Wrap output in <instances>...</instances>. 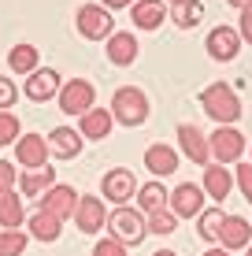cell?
<instances>
[{"instance_id":"obj_1","label":"cell","mask_w":252,"mask_h":256,"mask_svg":"<svg viewBox=\"0 0 252 256\" xmlns=\"http://www.w3.org/2000/svg\"><path fill=\"white\" fill-rule=\"evenodd\" d=\"M201 104H204L208 116H212V122H223V126H230V122L241 119V96L234 93L227 82L208 86V90L201 93Z\"/></svg>"},{"instance_id":"obj_2","label":"cell","mask_w":252,"mask_h":256,"mask_svg":"<svg viewBox=\"0 0 252 256\" xmlns=\"http://www.w3.org/2000/svg\"><path fill=\"white\" fill-rule=\"evenodd\" d=\"M111 119H119L123 126H141L149 119V96L137 86H123L111 96Z\"/></svg>"},{"instance_id":"obj_3","label":"cell","mask_w":252,"mask_h":256,"mask_svg":"<svg viewBox=\"0 0 252 256\" xmlns=\"http://www.w3.org/2000/svg\"><path fill=\"white\" fill-rule=\"evenodd\" d=\"M108 230L115 242H123V245H137V242H145V234H149V226H145V216L137 208H115L108 216Z\"/></svg>"},{"instance_id":"obj_4","label":"cell","mask_w":252,"mask_h":256,"mask_svg":"<svg viewBox=\"0 0 252 256\" xmlns=\"http://www.w3.org/2000/svg\"><path fill=\"white\" fill-rule=\"evenodd\" d=\"M74 26H78V34H82L85 41H108L111 34V15H108V8H100V4H85V8H78V19H74Z\"/></svg>"},{"instance_id":"obj_5","label":"cell","mask_w":252,"mask_h":256,"mask_svg":"<svg viewBox=\"0 0 252 256\" xmlns=\"http://www.w3.org/2000/svg\"><path fill=\"white\" fill-rule=\"evenodd\" d=\"M59 108H63V116H78L82 119L85 112L93 108V100H97V90H93L85 78H71L67 86H59Z\"/></svg>"},{"instance_id":"obj_6","label":"cell","mask_w":252,"mask_h":256,"mask_svg":"<svg viewBox=\"0 0 252 256\" xmlns=\"http://www.w3.org/2000/svg\"><path fill=\"white\" fill-rule=\"evenodd\" d=\"M137 178H134V171L130 167H111L108 174H104V182H100V193H104V200H111V204H119L123 208L130 197H137Z\"/></svg>"},{"instance_id":"obj_7","label":"cell","mask_w":252,"mask_h":256,"mask_svg":"<svg viewBox=\"0 0 252 256\" xmlns=\"http://www.w3.org/2000/svg\"><path fill=\"white\" fill-rule=\"evenodd\" d=\"M208 148H212L215 164H241L245 160V138L234 126H219L212 138H208Z\"/></svg>"},{"instance_id":"obj_8","label":"cell","mask_w":252,"mask_h":256,"mask_svg":"<svg viewBox=\"0 0 252 256\" xmlns=\"http://www.w3.org/2000/svg\"><path fill=\"white\" fill-rule=\"evenodd\" d=\"M167 208L175 212V219H197L204 212V190L193 186V182H182V186L171 190Z\"/></svg>"},{"instance_id":"obj_9","label":"cell","mask_w":252,"mask_h":256,"mask_svg":"<svg viewBox=\"0 0 252 256\" xmlns=\"http://www.w3.org/2000/svg\"><path fill=\"white\" fill-rule=\"evenodd\" d=\"M48 156H52L48 138H41V134H22L19 141H15V160H19L26 171H37V167H45Z\"/></svg>"},{"instance_id":"obj_10","label":"cell","mask_w":252,"mask_h":256,"mask_svg":"<svg viewBox=\"0 0 252 256\" xmlns=\"http://www.w3.org/2000/svg\"><path fill=\"white\" fill-rule=\"evenodd\" d=\"M59 74L52 67H37L30 78H26V96H30L33 104H45V100H52V96H59Z\"/></svg>"},{"instance_id":"obj_11","label":"cell","mask_w":252,"mask_h":256,"mask_svg":"<svg viewBox=\"0 0 252 256\" xmlns=\"http://www.w3.org/2000/svg\"><path fill=\"white\" fill-rule=\"evenodd\" d=\"M238 48H241V34L234 30V26H215V30L208 34V52H212V60H219V64L234 60Z\"/></svg>"},{"instance_id":"obj_12","label":"cell","mask_w":252,"mask_h":256,"mask_svg":"<svg viewBox=\"0 0 252 256\" xmlns=\"http://www.w3.org/2000/svg\"><path fill=\"white\" fill-rule=\"evenodd\" d=\"M219 245L227 252L249 249V245H252V223L245 216H227V223H223V230H219Z\"/></svg>"},{"instance_id":"obj_13","label":"cell","mask_w":252,"mask_h":256,"mask_svg":"<svg viewBox=\"0 0 252 256\" xmlns=\"http://www.w3.org/2000/svg\"><path fill=\"white\" fill-rule=\"evenodd\" d=\"M230 186H234V174H230L223 164H208V167H204V178H201L204 197H212L215 204H223V200L230 197Z\"/></svg>"},{"instance_id":"obj_14","label":"cell","mask_w":252,"mask_h":256,"mask_svg":"<svg viewBox=\"0 0 252 256\" xmlns=\"http://www.w3.org/2000/svg\"><path fill=\"white\" fill-rule=\"evenodd\" d=\"M178 145H182V152H186V160L208 167V160H212V148H208V138H204L197 126L182 122V126H178Z\"/></svg>"},{"instance_id":"obj_15","label":"cell","mask_w":252,"mask_h":256,"mask_svg":"<svg viewBox=\"0 0 252 256\" xmlns=\"http://www.w3.org/2000/svg\"><path fill=\"white\" fill-rule=\"evenodd\" d=\"M52 186H56V167H52V164L37 167V171L19 174V190H22V197H26V200H41Z\"/></svg>"},{"instance_id":"obj_16","label":"cell","mask_w":252,"mask_h":256,"mask_svg":"<svg viewBox=\"0 0 252 256\" xmlns=\"http://www.w3.org/2000/svg\"><path fill=\"white\" fill-rule=\"evenodd\" d=\"M74 223L82 234H97L104 223H108V212L97 197H78V208H74Z\"/></svg>"},{"instance_id":"obj_17","label":"cell","mask_w":252,"mask_h":256,"mask_svg":"<svg viewBox=\"0 0 252 256\" xmlns=\"http://www.w3.org/2000/svg\"><path fill=\"white\" fill-rule=\"evenodd\" d=\"M41 208L48 212V216H56V219H67V216H74V208H78V193L71 186H52L45 197L37 200Z\"/></svg>"},{"instance_id":"obj_18","label":"cell","mask_w":252,"mask_h":256,"mask_svg":"<svg viewBox=\"0 0 252 256\" xmlns=\"http://www.w3.org/2000/svg\"><path fill=\"white\" fill-rule=\"evenodd\" d=\"M130 19H134V26H141V30H156V26H163V19H167V4L163 0H134Z\"/></svg>"},{"instance_id":"obj_19","label":"cell","mask_w":252,"mask_h":256,"mask_svg":"<svg viewBox=\"0 0 252 256\" xmlns=\"http://www.w3.org/2000/svg\"><path fill=\"white\" fill-rule=\"evenodd\" d=\"M48 148L59 156V160H74V156L82 152V134H78L74 126H56L48 134Z\"/></svg>"},{"instance_id":"obj_20","label":"cell","mask_w":252,"mask_h":256,"mask_svg":"<svg viewBox=\"0 0 252 256\" xmlns=\"http://www.w3.org/2000/svg\"><path fill=\"white\" fill-rule=\"evenodd\" d=\"M145 167H149L156 178L175 174V171H178V152H175L171 145H149V148H145Z\"/></svg>"},{"instance_id":"obj_21","label":"cell","mask_w":252,"mask_h":256,"mask_svg":"<svg viewBox=\"0 0 252 256\" xmlns=\"http://www.w3.org/2000/svg\"><path fill=\"white\" fill-rule=\"evenodd\" d=\"M108 60L115 67H130L137 60V38H134V34H126V30L111 34V38H108Z\"/></svg>"},{"instance_id":"obj_22","label":"cell","mask_w":252,"mask_h":256,"mask_svg":"<svg viewBox=\"0 0 252 256\" xmlns=\"http://www.w3.org/2000/svg\"><path fill=\"white\" fill-rule=\"evenodd\" d=\"M59 226H63V219L48 216L45 208H37L33 216H26V230H30V238H37V242H56Z\"/></svg>"},{"instance_id":"obj_23","label":"cell","mask_w":252,"mask_h":256,"mask_svg":"<svg viewBox=\"0 0 252 256\" xmlns=\"http://www.w3.org/2000/svg\"><path fill=\"white\" fill-rule=\"evenodd\" d=\"M111 112H104V108H89L82 116V130H78V134L82 138H93V141H100V138H108L111 134Z\"/></svg>"},{"instance_id":"obj_24","label":"cell","mask_w":252,"mask_h":256,"mask_svg":"<svg viewBox=\"0 0 252 256\" xmlns=\"http://www.w3.org/2000/svg\"><path fill=\"white\" fill-rule=\"evenodd\" d=\"M22 223H26V208H22L19 193L0 197V226H4V230H19Z\"/></svg>"},{"instance_id":"obj_25","label":"cell","mask_w":252,"mask_h":256,"mask_svg":"<svg viewBox=\"0 0 252 256\" xmlns=\"http://www.w3.org/2000/svg\"><path fill=\"white\" fill-rule=\"evenodd\" d=\"M167 197H171V193L160 186V178L145 182V186L137 190V204H141V212H145V216H149V212H160V208H167Z\"/></svg>"},{"instance_id":"obj_26","label":"cell","mask_w":252,"mask_h":256,"mask_svg":"<svg viewBox=\"0 0 252 256\" xmlns=\"http://www.w3.org/2000/svg\"><path fill=\"white\" fill-rule=\"evenodd\" d=\"M223 223H227V212H223L219 204H215V208H204L201 216H197V230H201L204 242H219Z\"/></svg>"},{"instance_id":"obj_27","label":"cell","mask_w":252,"mask_h":256,"mask_svg":"<svg viewBox=\"0 0 252 256\" xmlns=\"http://www.w3.org/2000/svg\"><path fill=\"white\" fill-rule=\"evenodd\" d=\"M7 67L19 74H33L37 70V48L33 45H11L7 48Z\"/></svg>"},{"instance_id":"obj_28","label":"cell","mask_w":252,"mask_h":256,"mask_svg":"<svg viewBox=\"0 0 252 256\" xmlns=\"http://www.w3.org/2000/svg\"><path fill=\"white\" fill-rule=\"evenodd\" d=\"M171 15H175L178 26L189 30V26H197L204 19V4H201V0H182V4H171Z\"/></svg>"},{"instance_id":"obj_29","label":"cell","mask_w":252,"mask_h":256,"mask_svg":"<svg viewBox=\"0 0 252 256\" xmlns=\"http://www.w3.org/2000/svg\"><path fill=\"white\" fill-rule=\"evenodd\" d=\"M145 226H149V234H175L178 219H175L171 208H160V212H149V216H145Z\"/></svg>"},{"instance_id":"obj_30","label":"cell","mask_w":252,"mask_h":256,"mask_svg":"<svg viewBox=\"0 0 252 256\" xmlns=\"http://www.w3.org/2000/svg\"><path fill=\"white\" fill-rule=\"evenodd\" d=\"M26 245H30V234H22V230H4L0 234V256H22Z\"/></svg>"},{"instance_id":"obj_31","label":"cell","mask_w":252,"mask_h":256,"mask_svg":"<svg viewBox=\"0 0 252 256\" xmlns=\"http://www.w3.org/2000/svg\"><path fill=\"white\" fill-rule=\"evenodd\" d=\"M22 134H19V116L11 112H0V145H15Z\"/></svg>"},{"instance_id":"obj_32","label":"cell","mask_w":252,"mask_h":256,"mask_svg":"<svg viewBox=\"0 0 252 256\" xmlns=\"http://www.w3.org/2000/svg\"><path fill=\"white\" fill-rule=\"evenodd\" d=\"M234 182H238V190H241V197L252 200V164L241 160L238 164V171H234Z\"/></svg>"},{"instance_id":"obj_33","label":"cell","mask_w":252,"mask_h":256,"mask_svg":"<svg viewBox=\"0 0 252 256\" xmlns=\"http://www.w3.org/2000/svg\"><path fill=\"white\" fill-rule=\"evenodd\" d=\"M93 256H126V245L115 242V238H100V242L93 245Z\"/></svg>"},{"instance_id":"obj_34","label":"cell","mask_w":252,"mask_h":256,"mask_svg":"<svg viewBox=\"0 0 252 256\" xmlns=\"http://www.w3.org/2000/svg\"><path fill=\"white\" fill-rule=\"evenodd\" d=\"M19 100V90H15L11 78H0V112H11V104Z\"/></svg>"},{"instance_id":"obj_35","label":"cell","mask_w":252,"mask_h":256,"mask_svg":"<svg viewBox=\"0 0 252 256\" xmlns=\"http://www.w3.org/2000/svg\"><path fill=\"white\" fill-rule=\"evenodd\" d=\"M15 178H19V174H15V167L7 164V160H0V197H7V193H11Z\"/></svg>"},{"instance_id":"obj_36","label":"cell","mask_w":252,"mask_h":256,"mask_svg":"<svg viewBox=\"0 0 252 256\" xmlns=\"http://www.w3.org/2000/svg\"><path fill=\"white\" fill-rule=\"evenodd\" d=\"M238 34H241V41H249V45H252V4H249V8H241V22H238Z\"/></svg>"},{"instance_id":"obj_37","label":"cell","mask_w":252,"mask_h":256,"mask_svg":"<svg viewBox=\"0 0 252 256\" xmlns=\"http://www.w3.org/2000/svg\"><path fill=\"white\" fill-rule=\"evenodd\" d=\"M134 8V0H100V8Z\"/></svg>"},{"instance_id":"obj_38","label":"cell","mask_w":252,"mask_h":256,"mask_svg":"<svg viewBox=\"0 0 252 256\" xmlns=\"http://www.w3.org/2000/svg\"><path fill=\"white\" fill-rule=\"evenodd\" d=\"M204 256H230V252H227V249H208Z\"/></svg>"},{"instance_id":"obj_39","label":"cell","mask_w":252,"mask_h":256,"mask_svg":"<svg viewBox=\"0 0 252 256\" xmlns=\"http://www.w3.org/2000/svg\"><path fill=\"white\" fill-rule=\"evenodd\" d=\"M230 4H234V8H238V12H241V8H249V4H252V0H230Z\"/></svg>"},{"instance_id":"obj_40","label":"cell","mask_w":252,"mask_h":256,"mask_svg":"<svg viewBox=\"0 0 252 256\" xmlns=\"http://www.w3.org/2000/svg\"><path fill=\"white\" fill-rule=\"evenodd\" d=\"M152 256H178V252H171V249H160V252H152Z\"/></svg>"},{"instance_id":"obj_41","label":"cell","mask_w":252,"mask_h":256,"mask_svg":"<svg viewBox=\"0 0 252 256\" xmlns=\"http://www.w3.org/2000/svg\"><path fill=\"white\" fill-rule=\"evenodd\" d=\"M245 256H252V245H249V252H245Z\"/></svg>"},{"instance_id":"obj_42","label":"cell","mask_w":252,"mask_h":256,"mask_svg":"<svg viewBox=\"0 0 252 256\" xmlns=\"http://www.w3.org/2000/svg\"><path fill=\"white\" fill-rule=\"evenodd\" d=\"M171 4H182V0H171Z\"/></svg>"}]
</instances>
